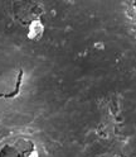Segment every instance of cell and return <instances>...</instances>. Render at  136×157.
I'll return each mask as SVG.
<instances>
[{
  "label": "cell",
  "mask_w": 136,
  "mask_h": 157,
  "mask_svg": "<svg viewBox=\"0 0 136 157\" xmlns=\"http://www.w3.org/2000/svg\"><path fill=\"white\" fill-rule=\"evenodd\" d=\"M0 157H39V153L32 140L16 137L0 147Z\"/></svg>",
  "instance_id": "obj_1"
},
{
  "label": "cell",
  "mask_w": 136,
  "mask_h": 157,
  "mask_svg": "<svg viewBox=\"0 0 136 157\" xmlns=\"http://www.w3.org/2000/svg\"><path fill=\"white\" fill-rule=\"evenodd\" d=\"M129 17H130V21H131L134 28L136 29V2H134V3L130 4V8H129Z\"/></svg>",
  "instance_id": "obj_2"
}]
</instances>
